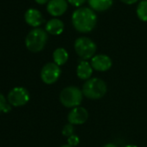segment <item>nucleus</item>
Wrapping results in <instances>:
<instances>
[{"instance_id": "nucleus-24", "label": "nucleus", "mask_w": 147, "mask_h": 147, "mask_svg": "<svg viewBox=\"0 0 147 147\" xmlns=\"http://www.w3.org/2000/svg\"><path fill=\"white\" fill-rule=\"evenodd\" d=\"M125 147H138V146L135 145V144H127V145H125Z\"/></svg>"}, {"instance_id": "nucleus-8", "label": "nucleus", "mask_w": 147, "mask_h": 147, "mask_svg": "<svg viewBox=\"0 0 147 147\" xmlns=\"http://www.w3.org/2000/svg\"><path fill=\"white\" fill-rule=\"evenodd\" d=\"M88 119V112L82 107L73 108L67 114L68 123L72 125H82Z\"/></svg>"}, {"instance_id": "nucleus-6", "label": "nucleus", "mask_w": 147, "mask_h": 147, "mask_svg": "<svg viewBox=\"0 0 147 147\" xmlns=\"http://www.w3.org/2000/svg\"><path fill=\"white\" fill-rule=\"evenodd\" d=\"M61 74L60 66L55 62H49L46 63L41 70V79L45 84L51 85L58 81Z\"/></svg>"}, {"instance_id": "nucleus-11", "label": "nucleus", "mask_w": 147, "mask_h": 147, "mask_svg": "<svg viewBox=\"0 0 147 147\" xmlns=\"http://www.w3.org/2000/svg\"><path fill=\"white\" fill-rule=\"evenodd\" d=\"M24 19L29 25L35 28H37L44 22L42 13L38 10L34 8H30L27 10L24 15Z\"/></svg>"}, {"instance_id": "nucleus-4", "label": "nucleus", "mask_w": 147, "mask_h": 147, "mask_svg": "<svg viewBox=\"0 0 147 147\" xmlns=\"http://www.w3.org/2000/svg\"><path fill=\"white\" fill-rule=\"evenodd\" d=\"M60 101L61 105L67 108L80 107L83 100V93L80 88L70 86L67 87L60 94Z\"/></svg>"}, {"instance_id": "nucleus-14", "label": "nucleus", "mask_w": 147, "mask_h": 147, "mask_svg": "<svg viewBox=\"0 0 147 147\" xmlns=\"http://www.w3.org/2000/svg\"><path fill=\"white\" fill-rule=\"evenodd\" d=\"M91 9L94 11H106L113 5V0H88Z\"/></svg>"}, {"instance_id": "nucleus-12", "label": "nucleus", "mask_w": 147, "mask_h": 147, "mask_svg": "<svg viewBox=\"0 0 147 147\" xmlns=\"http://www.w3.org/2000/svg\"><path fill=\"white\" fill-rule=\"evenodd\" d=\"M76 74H77V76L81 80L88 81L91 79V76L93 75V67L91 66V63L84 60L80 61V63L77 66Z\"/></svg>"}, {"instance_id": "nucleus-15", "label": "nucleus", "mask_w": 147, "mask_h": 147, "mask_svg": "<svg viewBox=\"0 0 147 147\" xmlns=\"http://www.w3.org/2000/svg\"><path fill=\"white\" fill-rule=\"evenodd\" d=\"M54 62L58 66L64 65L68 60V53L63 48H58L53 52Z\"/></svg>"}, {"instance_id": "nucleus-10", "label": "nucleus", "mask_w": 147, "mask_h": 147, "mask_svg": "<svg viewBox=\"0 0 147 147\" xmlns=\"http://www.w3.org/2000/svg\"><path fill=\"white\" fill-rule=\"evenodd\" d=\"M67 10V0H49L47 5V11L53 17H60Z\"/></svg>"}, {"instance_id": "nucleus-23", "label": "nucleus", "mask_w": 147, "mask_h": 147, "mask_svg": "<svg viewBox=\"0 0 147 147\" xmlns=\"http://www.w3.org/2000/svg\"><path fill=\"white\" fill-rule=\"evenodd\" d=\"M103 147H118L116 144H112V143H109V144H105Z\"/></svg>"}, {"instance_id": "nucleus-25", "label": "nucleus", "mask_w": 147, "mask_h": 147, "mask_svg": "<svg viewBox=\"0 0 147 147\" xmlns=\"http://www.w3.org/2000/svg\"><path fill=\"white\" fill-rule=\"evenodd\" d=\"M61 147H72V146H70L69 144H63V145H61Z\"/></svg>"}, {"instance_id": "nucleus-20", "label": "nucleus", "mask_w": 147, "mask_h": 147, "mask_svg": "<svg viewBox=\"0 0 147 147\" xmlns=\"http://www.w3.org/2000/svg\"><path fill=\"white\" fill-rule=\"evenodd\" d=\"M67 3H69L70 5L76 6V7H81L85 2L86 0H67Z\"/></svg>"}, {"instance_id": "nucleus-1", "label": "nucleus", "mask_w": 147, "mask_h": 147, "mask_svg": "<svg viewBox=\"0 0 147 147\" xmlns=\"http://www.w3.org/2000/svg\"><path fill=\"white\" fill-rule=\"evenodd\" d=\"M72 24L77 31L81 33H89L96 26V13L91 8L80 7L72 14Z\"/></svg>"}, {"instance_id": "nucleus-2", "label": "nucleus", "mask_w": 147, "mask_h": 147, "mask_svg": "<svg viewBox=\"0 0 147 147\" xmlns=\"http://www.w3.org/2000/svg\"><path fill=\"white\" fill-rule=\"evenodd\" d=\"M107 91L106 82L100 78H91L88 80L83 87V95L91 100H100L105 96Z\"/></svg>"}, {"instance_id": "nucleus-17", "label": "nucleus", "mask_w": 147, "mask_h": 147, "mask_svg": "<svg viewBox=\"0 0 147 147\" xmlns=\"http://www.w3.org/2000/svg\"><path fill=\"white\" fill-rule=\"evenodd\" d=\"M74 131H75V128H74V125L68 123L67 125H64V127L62 128V131H61V133L63 136L65 137H70L71 135L74 134Z\"/></svg>"}, {"instance_id": "nucleus-7", "label": "nucleus", "mask_w": 147, "mask_h": 147, "mask_svg": "<svg viewBox=\"0 0 147 147\" xmlns=\"http://www.w3.org/2000/svg\"><path fill=\"white\" fill-rule=\"evenodd\" d=\"M7 100L9 104L13 107H23L29 102L30 94L26 88L17 87L9 92Z\"/></svg>"}, {"instance_id": "nucleus-3", "label": "nucleus", "mask_w": 147, "mask_h": 147, "mask_svg": "<svg viewBox=\"0 0 147 147\" xmlns=\"http://www.w3.org/2000/svg\"><path fill=\"white\" fill-rule=\"evenodd\" d=\"M47 41L48 34L46 30L40 28H35L27 35L25 38V45L30 51L36 53L43 49Z\"/></svg>"}, {"instance_id": "nucleus-18", "label": "nucleus", "mask_w": 147, "mask_h": 147, "mask_svg": "<svg viewBox=\"0 0 147 147\" xmlns=\"http://www.w3.org/2000/svg\"><path fill=\"white\" fill-rule=\"evenodd\" d=\"M79 143H80V138L76 134H73L67 138V144H69L72 147L77 146Z\"/></svg>"}, {"instance_id": "nucleus-16", "label": "nucleus", "mask_w": 147, "mask_h": 147, "mask_svg": "<svg viewBox=\"0 0 147 147\" xmlns=\"http://www.w3.org/2000/svg\"><path fill=\"white\" fill-rule=\"evenodd\" d=\"M137 16L139 20L147 22V0H143L138 5Z\"/></svg>"}, {"instance_id": "nucleus-9", "label": "nucleus", "mask_w": 147, "mask_h": 147, "mask_svg": "<svg viewBox=\"0 0 147 147\" xmlns=\"http://www.w3.org/2000/svg\"><path fill=\"white\" fill-rule=\"evenodd\" d=\"M112 65H113L112 59L107 55H103V54L95 55L91 59V66L93 69L99 72H105L109 70Z\"/></svg>"}, {"instance_id": "nucleus-19", "label": "nucleus", "mask_w": 147, "mask_h": 147, "mask_svg": "<svg viewBox=\"0 0 147 147\" xmlns=\"http://www.w3.org/2000/svg\"><path fill=\"white\" fill-rule=\"evenodd\" d=\"M7 101H6V99L5 98V96L0 94V113L5 112V109L7 106Z\"/></svg>"}, {"instance_id": "nucleus-22", "label": "nucleus", "mask_w": 147, "mask_h": 147, "mask_svg": "<svg viewBox=\"0 0 147 147\" xmlns=\"http://www.w3.org/2000/svg\"><path fill=\"white\" fill-rule=\"evenodd\" d=\"M35 1L39 5H45V4L49 3V0H35Z\"/></svg>"}, {"instance_id": "nucleus-13", "label": "nucleus", "mask_w": 147, "mask_h": 147, "mask_svg": "<svg viewBox=\"0 0 147 147\" xmlns=\"http://www.w3.org/2000/svg\"><path fill=\"white\" fill-rule=\"evenodd\" d=\"M64 30V24L61 20L58 18H52L47 22L45 26V30L47 33L54 36L61 35Z\"/></svg>"}, {"instance_id": "nucleus-5", "label": "nucleus", "mask_w": 147, "mask_h": 147, "mask_svg": "<svg viewBox=\"0 0 147 147\" xmlns=\"http://www.w3.org/2000/svg\"><path fill=\"white\" fill-rule=\"evenodd\" d=\"M97 46L95 42L88 37L82 36L75 42V50L76 54L84 61L91 59L94 56Z\"/></svg>"}, {"instance_id": "nucleus-21", "label": "nucleus", "mask_w": 147, "mask_h": 147, "mask_svg": "<svg viewBox=\"0 0 147 147\" xmlns=\"http://www.w3.org/2000/svg\"><path fill=\"white\" fill-rule=\"evenodd\" d=\"M120 1H121L122 3L125 4V5H133V4L137 3V2L138 1V0H120Z\"/></svg>"}]
</instances>
